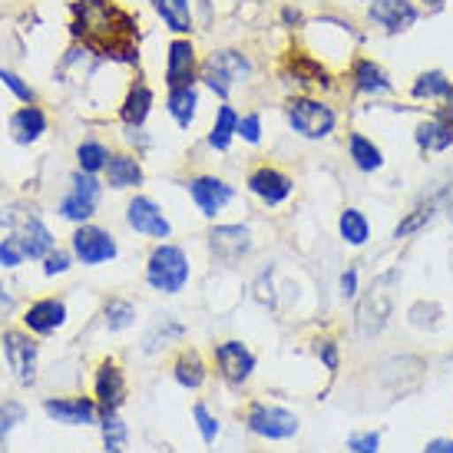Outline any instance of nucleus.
Wrapping results in <instances>:
<instances>
[{
    "label": "nucleus",
    "mask_w": 453,
    "mask_h": 453,
    "mask_svg": "<svg viewBox=\"0 0 453 453\" xmlns=\"http://www.w3.org/2000/svg\"><path fill=\"white\" fill-rule=\"evenodd\" d=\"M70 37L103 60L127 66L139 64V20L116 0H73Z\"/></svg>",
    "instance_id": "obj_1"
},
{
    "label": "nucleus",
    "mask_w": 453,
    "mask_h": 453,
    "mask_svg": "<svg viewBox=\"0 0 453 453\" xmlns=\"http://www.w3.org/2000/svg\"><path fill=\"white\" fill-rule=\"evenodd\" d=\"M285 119L295 136L308 139V142H325L338 133L341 116L327 100L315 93H295L285 100Z\"/></svg>",
    "instance_id": "obj_2"
},
{
    "label": "nucleus",
    "mask_w": 453,
    "mask_h": 453,
    "mask_svg": "<svg viewBox=\"0 0 453 453\" xmlns=\"http://www.w3.org/2000/svg\"><path fill=\"white\" fill-rule=\"evenodd\" d=\"M255 73V64L249 53L235 50V47H222L202 57L199 80L205 83V89H212L222 103H228V96Z\"/></svg>",
    "instance_id": "obj_3"
},
{
    "label": "nucleus",
    "mask_w": 453,
    "mask_h": 453,
    "mask_svg": "<svg viewBox=\"0 0 453 453\" xmlns=\"http://www.w3.org/2000/svg\"><path fill=\"white\" fill-rule=\"evenodd\" d=\"M397 285H401V272H384L371 281L365 302L357 304V334L365 341L378 338L380 331L388 327L390 315H394V295H397Z\"/></svg>",
    "instance_id": "obj_4"
},
{
    "label": "nucleus",
    "mask_w": 453,
    "mask_h": 453,
    "mask_svg": "<svg viewBox=\"0 0 453 453\" xmlns=\"http://www.w3.org/2000/svg\"><path fill=\"white\" fill-rule=\"evenodd\" d=\"M146 281L163 295H179L189 285V255L173 242H159L146 262Z\"/></svg>",
    "instance_id": "obj_5"
},
{
    "label": "nucleus",
    "mask_w": 453,
    "mask_h": 453,
    "mask_svg": "<svg viewBox=\"0 0 453 453\" xmlns=\"http://www.w3.org/2000/svg\"><path fill=\"white\" fill-rule=\"evenodd\" d=\"M281 76H285L288 83H295L298 93H318V89H321V93H331V89L338 87L331 66H327L321 57H315V53L302 50V47L285 50V57H281Z\"/></svg>",
    "instance_id": "obj_6"
},
{
    "label": "nucleus",
    "mask_w": 453,
    "mask_h": 453,
    "mask_svg": "<svg viewBox=\"0 0 453 453\" xmlns=\"http://www.w3.org/2000/svg\"><path fill=\"white\" fill-rule=\"evenodd\" d=\"M424 17V7L417 0H371L365 4V24L380 30L384 37L411 34Z\"/></svg>",
    "instance_id": "obj_7"
},
{
    "label": "nucleus",
    "mask_w": 453,
    "mask_h": 453,
    "mask_svg": "<svg viewBox=\"0 0 453 453\" xmlns=\"http://www.w3.org/2000/svg\"><path fill=\"white\" fill-rule=\"evenodd\" d=\"M0 226H7L20 239L24 245L27 258H47V255L57 249V242H53V232L43 226V219H40L34 209H7V212H0Z\"/></svg>",
    "instance_id": "obj_8"
},
{
    "label": "nucleus",
    "mask_w": 453,
    "mask_h": 453,
    "mask_svg": "<svg viewBox=\"0 0 453 453\" xmlns=\"http://www.w3.org/2000/svg\"><path fill=\"white\" fill-rule=\"evenodd\" d=\"M344 80H348V89L354 96H365V100H384V96L394 93L390 73L374 57H365V53L351 57V64L344 70Z\"/></svg>",
    "instance_id": "obj_9"
},
{
    "label": "nucleus",
    "mask_w": 453,
    "mask_h": 453,
    "mask_svg": "<svg viewBox=\"0 0 453 453\" xmlns=\"http://www.w3.org/2000/svg\"><path fill=\"white\" fill-rule=\"evenodd\" d=\"M100 196H103V186L96 182V176L76 169L73 176H70V192L60 199V215H64L66 222L87 226L89 219H93V212H96V205H100Z\"/></svg>",
    "instance_id": "obj_10"
},
{
    "label": "nucleus",
    "mask_w": 453,
    "mask_h": 453,
    "mask_svg": "<svg viewBox=\"0 0 453 453\" xmlns=\"http://www.w3.org/2000/svg\"><path fill=\"white\" fill-rule=\"evenodd\" d=\"M245 424L252 434L258 437H268V441H288L298 434V417L285 411V407H275V403H262L255 401L249 403V411H245Z\"/></svg>",
    "instance_id": "obj_11"
},
{
    "label": "nucleus",
    "mask_w": 453,
    "mask_h": 453,
    "mask_svg": "<svg viewBox=\"0 0 453 453\" xmlns=\"http://www.w3.org/2000/svg\"><path fill=\"white\" fill-rule=\"evenodd\" d=\"M0 344H4V357H7V367L13 371V378L20 380L24 388H30L37 380V341L30 338L27 331L7 327Z\"/></svg>",
    "instance_id": "obj_12"
},
{
    "label": "nucleus",
    "mask_w": 453,
    "mask_h": 453,
    "mask_svg": "<svg viewBox=\"0 0 453 453\" xmlns=\"http://www.w3.org/2000/svg\"><path fill=\"white\" fill-rule=\"evenodd\" d=\"M199 50L192 37H176L169 47H165V73L163 83L165 87H186V83H199Z\"/></svg>",
    "instance_id": "obj_13"
},
{
    "label": "nucleus",
    "mask_w": 453,
    "mask_h": 453,
    "mask_svg": "<svg viewBox=\"0 0 453 453\" xmlns=\"http://www.w3.org/2000/svg\"><path fill=\"white\" fill-rule=\"evenodd\" d=\"M70 249H73L76 262L83 265H103V262H113L119 255V245L116 239L100 226H80L70 235Z\"/></svg>",
    "instance_id": "obj_14"
},
{
    "label": "nucleus",
    "mask_w": 453,
    "mask_h": 453,
    "mask_svg": "<svg viewBox=\"0 0 453 453\" xmlns=\"http://www.w3.org/2000/svg\"><path fill=\"white\" fill-rule=\"evenodd\" d=\"M245 186L252 192L255 199L265 202V205H281V202L291 199V192H295V182H291L288 173H281L278 165H255L249 179H245Z\"/></svg>",
    "instance_id": "obj_15"
},
{
    "label": "nucleus",
    "mask_w": 453,
    "mask_h": 453,
    "mask_svg": "<svg viewBox=\"0 0 453 453\" xmlns=\"http://www.w3.org/2000/svg\"><path fill=\"white\" fill-rule=\"evenodd\" d=\"M127 226L136 232V235H146V239H169L173 235V226L163 215V209L150 199V196H133L127 205Z\"/></svg>",
    "instance_id": "obj_16"
},
{
    "label": "nucleus",
    "mask_w": 453,
    "mask_h": 453,
    "mask_svg": "<svg viewBox=\"0 0 453 453\" xmlns=\"http://www.w3.org/2000/svg\"><path fill=\"white\" fill-rule=\"evenodd\" d=\"M186 189H189L196 209H199L205 219H215L228 202L235 199V186H228L226 179H219V176H192L189 182H186Z\"/></svg>",
    "instance_id": "obj_17"
},
{
    "label": "nucleus",
    "mask_w": 453,
    "mask_h": 453,
    "mask_svg": "<svg viewBox=\"0 0 453 453\" xmlns=\"http://www.w3.org/2000/svg\"><path fill=\"white\" fill-rule=\"evenodd\" d=\"M93 394H96V403H100V414H116L127 401V378H123V367L116 365L113 357L100 361V367H96Z\"/></svg>",
    "instance_id": "obj_18"
},
{
    "label": "nucleus",
    "mask_w": 453,
    "mask_h": 453,
    "mask_svg": "<svg viewBox=\"0 0 453 453\" xmlns=\"http://www.w3.org/2000/svg\"><path fill=\"white\" fill-rule=\"evenodd\" d=\"M209 252L219 262H239L252 252V228L249 226H215L209 232Z\"/></svg>",
    "instance_id": "obj_19"
},
{
    "label": "nucleus",
    "mask_w": 453,
    "mask_h": 453,
    "mask_svg": "<svg viewBox=\"0 0 453 453\" xmlns=\"http://www.w3.org/2000/svg\"><path fill=\"white\" fill-rule=\"evenodd\" d=\"M215 365L228 384H245L255 371V354L242 341H222L215 344Z\"/></svg>",
    "instance_id": "obj_20"
},
{
    "label": "nucleus",
    "mask_w": 453,
    "mask_h": 453,
    "mask_svg": "<svg viewBox=\"0 0 453 453\" xmlns=\"http://www.w3.org/2000/svg\"><path fill=\"white\" fill-rule=\"evenodd\" d=\"M414 146L424 152V156H441V152L453 150V127L437 113V110L427 116H420L414 127Z\"/></svg>",
    "instance_id": "obj_21"
},
{
    "label": "nucleus",
    "mask_w": 453,
    "mask_h": 453,
    "mask_svg": "<svg viewBox=\"0 0 453 453\" xmlns=\"http://www.w3.org/2000/svg\"><path fill=\"white\" fill-rule=\"evenodd\" d=\"M43 411L50 420L57 424H66V427H87V424H96V414H100V403L93 397H57V401H47Z\"/></svg>",
    "instance_id": "obj_22"
},
{
    "label": "nucleus",
    "mask_w": 453,
    "mask_h": 453,
    "mask_svg": "<svg viewBox=\"0 0 453 453\" xmlns=\"http://www.w3.org/2000/svg\"><path fill=\"white\" fill-rule=\"evenodd\" d=\"M152 106H156V93L146 80H133L127 87V96L119 100V123L129 129H139L146 127V119H150Z\"/></svg>",
    "instance_id": "obj_23"
},
{
    "label": "nucleus",
    "mask_w": 453,
    "mask_h": 453,
    "mask_svg": "<svg viewBox=\"0 0 453 453\" xmlns=\"http://www.w3.org/2000/svg\"><path fill=\"white\" fill-rule=\"evenodd\" d=\"M66 325V304L60 298H40L24 311V327L30 334H53Z\"/></svg>",
    "instance_id": "obj_24"
},
{
    "label": "nucleus",
    "mask_w": 453,
    "mask_h": 453,
    "mask_svg": "<svg viewBox=\"0 0 453 453\" xmlns=\"http://www.w3.org/2000/svg\"><path fill=\"white\" fill-rule=\"evenodd\" d=\"M344 150H348V159L357 173H380L384 169V150H380L374 139L361 133V129H351L348 139H344Z\"/></svg>",
    "instance_id": "obj_25"
},
{
    "label": "nucleus",
    "mask_w": 453,
    "mask_h": 453,
    "mask_svg": "<svg viewBox=\"0 0 453 453\" xmlns=\"http://www.w3.org/2000/svg\"><path fill=\"white\" fill-rule=\"evenodd\" d=\"M103 176H106V186L116 192L139 189L142 186V165H139L133 152H113L106 169H103Z\"/></svg>",
    "instance_id": "obj_26"
},
{
    "label": "nucleus",
    "mask_w": 453,
    "mask_h": 453,
    "mask_svg": "<svg viewBox=\"0 0 453 453\" xmlns=\"http://www.w3.org/2000/svg\"><path fill=\"white\" fill-rule=\"evenodd\" d=\"M165 113L173 116L179 129H192L196 116H199V87L186 83V87H169L165 93Z\"/></svg>",
    "instance_id": "obj_27"
},
{
    "label": "nucleus",
    "mask_w": 453,
    "mask_h": 453,
    "mask_svg": "<svg viewBox=\"0 0 453 453\" xmlns=\"http://www.w3.org/2000/svg\"><path fill=\"white\" fill-rule=\"evenodd\" d=\"M47 133V113L37 103H24L17 113L11 116V139L17 146H30Z\"/></svg>",
    "instance_id": "obj_28"
},
{
    "label": "nucleus",
    "mask_w": 453,
    "mask_h": 453,
    "mask_svg": "<svg viewBox=\"0 0 453 453\" xmlns=\"http://www.w3.org/2000/svg\"><path fill=\"white\" fill-rule=\"evenodd\" d=\"M453 80L443 70H424V73H417L411 80V100L414 103H430V106H441L447 100V93H450Z\"/></svg>",
    "instance_id": "obj_29"
},
{
    "label": "nucleus",
    "mask_w": 453,
    "mask_h": 453,
    "mask_svg": "<svg viewBox=\"0 0 453 453\" xmlns=\"http://www.w3.org/2000/svg\"><path fill=\"white\" fill-rule=\"evenodd\" d=\"M152 11L159 13V20H163L176 37H192V30H196L192 0H152Z\"/></svg>",
    "instance_id": "obj_30"
},
{
    "label": "nucleus",
    "mask_w": 453,
    "mask_h": 453,
    "mask_svg": "<svg viewBox=\"0 0 453 453\" xmlns=\"http://www.w3.org/2000/svg\"><path fill=\"white\" fill-rule=\"evenodd\" d=\"M239 116L242 113H235L232 103H219L212 127H209V146L215 152H228V146L235 142V136H239Z\"/></svg>",
    "instance_id": "obj_31"
},
{
    "label": "nucleus",
    "mask_w": 453,
    "mask_h": 453,
    "mask_svg": "<svg viewBox=\"0 0 453 453\" xmlns=\"http://www.w3.org/2000/svg\"><path fill=\"white\" fill-rule=\"evenodd\" d=\"M173 378H176L179 388L186 390H199L209 378V367L202 361V354L196 348H186V351H179L176 365H173Z\"/></svg>",
    "instance_id": "obj_32"
},
{
    "label": "nucleus",
    "mask_w": 453,
    "mask_h": 453,
    "mask_svg": "<svg viewBox=\"0 0 453 453\" xmlns=\"http://www.w3.org/2000/svg\"><path fill=\"white\" fill-rule=\"evenodd\" d=\"M441 212V202L434 199V196H427V199H420L411 209V212L403 215L401 222L394 226V242H403V239H411V235H417V232H424V228L434 222V215Z\"/></svg>",
    "instance_id": "obj_33"
},
{
    "label": "nucleus",
    "mask_w": 453,
    "mask_h": 453,
    "mask_svg": "<svg viewBox=\"0 0 453 453\" xmlns=\"http://www.w3.org/2000/svg\"><path fill=\"white\" fill-rule=\"evenodd\" d=\"M338 235L344 239V245H351V249H365L367 242H371V222H367V215L361 212V209L348 205L338 219Z\"/></svg>",
    "instance_id": "obj_34"
},
{
    "label": "nucleus",
    "mask_w": 453,
    "mask_h": 453,
    "mask_svg": "<svg viewBox=\"0 0 453 453\" xmlns=\"http://www.w3.org/2000/svg\"><path fill=\"white\" fill-rule=\"evenodd\" d=\"M110 146L106 142H100V139H83L80 146H76V163H80V169L83 173H89V176H96V173H103L106 169V163H110Z\"/></svg>",
    "instance_id": "obj_35"
},
{
    "label": "nucleus",
    "mask_w": 453,
    "mask_h": 453,
    "mask_svg": "<svg viewBox=\"0 0 453 453\" xmlns=\"http://www.w3.org/2000/svg\"><path fill=\"white\" fill-rule=\"evenodd\" d=\"M103 321H106L110 331H127L136 321V308L129 302H123V298H110L106 308H103Z\"/></svg>",
    "instance_id": "obj_36"
},
{
    "label": "nucleus",
    "mask_w": 453,
    "mask_h": 453,
    "mask_svg": "<svg viewBox=\"0 0 453 453\" xmlns=\"http://www.w3.org/2000/svg\"><path fill=\"white\" fill-rule=\"evenodd\" d=\"M103 417V443H106V453H123L127 447V424L116 414H100Z\"/></svg>",
    "instance_id": "obj_37"
},
{
    "label": "nucleus",
    "mask_w": 453,
    "mask_h": 453,
    "mask_svg": "<svg viewBox=\"0 0 453 453\" xmlns=\"http://www.w3.org/2000/svg\"><path fill=\"white\" fill-rule=\"evenodd\" d=\"M0 87H7L20 103H37V89L27 83L20 73H13L7 66H0Z\"/></svg>",
    "instance_id": "obj_38"
},
{
    "label": "nucleus",
    "mask_w": 453,
    "mask_h": 453,
    "mask_svg": "<svg viewBox=\"0 0 453 453\" xmlns=\"http://www.w3.org/2000/svg\"><path fill=\"white\" fill-rule=\"evenodd\" d=\"M239 139L249 146L262 142V113H242L239 116Z\"/></svg>",
    "instance_id": "obj_39"
},
{
    "label": "nucleus",
    "mask_w": 453,
    "mask_h": 453,
    "mask_svg": "<svg viewBox=\"0 0 453 453\" xmlns=\"http://www.w3.org/2000/svg\"><path fill=\"white\" fill-rule=\"evenodd\" d=\"M24 258H27V252H24V245H20V239H17V235H11V239L0 242V268H17Z\"/></svg>",
    "instance_id": "obj_40"
},
{
    "label": "nucleus",
    "mask_w": 453,
    "mask_h": 453,
    "mask_svg": "<svg viewBox=\"0 0 453 453\" xmlns=\"http://www.w3.org/2000/svg\"><path fill=\"white\" fill-rule=\"evenodd\" d=\"M24 407H20V403H0V447H4V437H7V434H11L13 430V424H20V420H24Z\"/></svg>",
    "instance_id": "obj_41"
},
{
    "label": "nucleus",
    "mask_w": 453,
    "mask_h": 453,
    "mask_svg": "<svg viewBox=\"0 0 453 453\" xmlns=\"http://www.w3.org/2000/svg\"><path fill=\"white\" fill-rule=\"evenodd\" d=\"M192 417H196V424H199L202 441H205V443H212L215 437H219V420H215V417L209 414V411H205L202 403H196V407H192Z\"/></svg>",
    "instance_id": "obj_42"
},
{
    "label": "nucleus",
    "mask_w": 453,
    "mask_h": 453,
    "mask_svg": "<svg viewBox=\"0 0 453 453\" xmlns=\"http://www.w3.org/2000/svg\"><path fill=\"white\" fill-rule=\"evenodd\" d=\"M380 434L378 430H367V434H351L348 437V450L351 453H378Z\"/></svg>",
    "instance_id": "obj_43"
},
{
    "label": "nucleus",
    "mask_w": 453,
    "mask_h": 453,
    "mask_svg": "<svg viewBox=\"0 0 453 453\" xmlns=\"http://www.w3.org/2000/svg\"><path fill=\"white\" fill-rule=\"evenodd\" d=\"M70 252H64V249H53L47 258H43V275L47 278H53V275H66L70 272Z\"/></svg>",
    "instance_id": "obj_44"
},
{
    "label": "nucleus",
    "mask_w": 453,
    "mask_h": 453,
    "mask_svg": "<svg viewBox=\"0 0 453 453\" xmlns=\"http://www.w3.org/2000/svg\"><path fill=\"white\" fill-rule=\"evenodd\" d=\"M357 291H361V278H357V268H348V272H341L338 278V295L344 298V302H354L357 298Z\"/></svg>",
    "instance_id": "obj_45"
},
{
    "label": "nucleus",
    "mask_w": 453,
    "mask_h": 453,
    "mask_svg": "<svg viewBox=\"0 0 453 453\" xmlns=\"http://www.w3.org/2000/svg\"><path fill=\"white\" fill-rule=\"evenodd\" d=\"M315 354L325 361V367L327 371H338V365H341V354H338V344L334 341H315Z\"/></svg>",
    "instance_id": "obj_46"
},
{
    "label": "nucleus",
    "mask_w": 453,
    "mask_h": 453,
    "mask_svg": "<svg viewBox=\"0 0 453 453\" xmlns=\"http://www.w3.org/2000/svg\"><path fill=\"white\" fill-rule=\"evenodd\" d=\"M278 17H281V27H288V30H298V27H304V13H302V7H291V4H285Z\"/></svg>",
    "instance_id": "obj_47"
},
{
    "label": "nucleus",
    "mask_w": 453,
    "mask_h": 453,
    "mask_svg": "<svg viewBox=\"0 0 453 453\" xmlns=\"http://www.w3.org/2000/svg\"><path fill=\"white\" fill-rule=\"evenodd\" d=\"M13 311H17V302H13L11 288H4V281H0V321H7Z\"/></svg>",
    "instance_id": "obj_48"
},
{
    "label": "nucleus",
    "mask_w": 453,
    "mask_h": 453,
    "mask_svg": "<svg viewBox=\"0 0 453 453\" xmlns=\"http://www.w3.org/2000/svg\"><path fill=\"white\" fill-rule=\"evenodd\" d=\"M159 334H163V341L169 338V334H173V338H182V334H186V327L169 325V331H163V327H159ZM156 348H159V344H156V334H150V338H146V351H156Z\"/></svg>",
    "instance_id": "obj_49"
},
{
    "label": "nucleus",
    "mask_w": 453,
    "mask_h": 453,
    "mask_svg": "<svg viewBox=\"0 0 453 453\" xmlns=\"http://www.w3.org/2000/svg\"><path fill=\"white\" fill-rule=\"evenodd\" d=\"M434 110H437V113H441L443 119L453 127V87H450V93H447V100H443L441 106H434Z\"/></svg>",
    "instance_id": "obj_50"
},
{
    "label": "nucleus",
    "mask_w": 453,
    "mask_h": 453,
    "mask_svg": "<svg viewBox=\"0 0 453 453\" xmlns=\"http://www.w3.org/2000/svg\"><path fill=\"white\" fill-rule=\"evenodd\" d=\"M424 453H453V441H430L427 447H424Z\"/></svg>",
    "instance_id": "obj_51"
},
{
    "label": "nucleus",
    "mask_w": 453,
    "mask_h": 453,
    "mask_svg": "<svg viewBox=\"0 0 453 453\" xmlns=\"http://www.w3.org/2000/svg\"><path fill=\"white\" fill-rule=\"evenodd\" d=\"M450 0H420V7H424V13H441L443 7H447Z\"/></svg>",
    "instance_id": "obj_52"
},
{
    "label": "nucleus",
    "mask_w": 453,
    "mask_h": 453,
    "mask_svg": "<svg viewBox=\"0 0 453 453\" xmlns=\"http://www.w3.org/2000/svg\"><path fill=\"white\" fill-rule=\"evenodd\" d=\"M361 4H371V0H361Z\"/></svg>",
    "instance_id": "obj_53"
}]
</instances>
